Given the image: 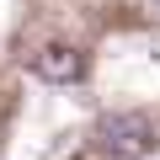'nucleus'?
I'll use <instances>...</instances> for the list:
<instances>
[{
    "label": "nucleus",
    "mask_w": 160,
    "mask_h": 160,
    "mask_svg": "<svg viewBox=\"0 0 160 160\" xmlns=\"http://www.w3.org/2000/svg\"><path fill=\"white\" fill-rule=\"evenodd\" d=\"M149 6H155V11H160V0H149Z\"/></svg>",
    "instance_id": "nucleus-3"
},
{
    "label": "nucleus",
    "mask_w": 160,
    "mask_h": 160,
    "mask_svg": "<svg viewBox=\"0 0 160 160\" xmlns=\"http://www.w3.org/2000/svg\"><path fill=\"white\" fill-rule=\"evenodd\" d=\"M96 144L112 155V160H144V155H155V123L144 118V112H112V118H102V128H96Z\"/></svg>",
    "instance_id": "nucleus-1"
},
{
    "label": "nucleus",
    "mask_w": 160,
    "mask_h": 160,
    "mask_svg": "<svg viewBox=\"0 0 160 160\" xmlns=\"http://www.w3.org/2000/svg\"><path fill=\"white\" fill-rule=\"evenodd\" d=\"M38 80H48V86H75L80 75H86V53L80 48H64V43H48L38 59H32Z\"/></svg>",
    "instance_id": "nucleus-2"
}]
</instances>
